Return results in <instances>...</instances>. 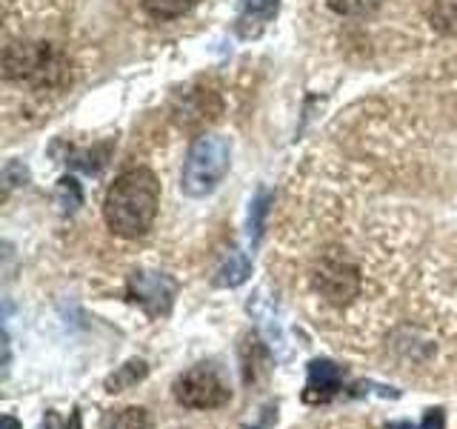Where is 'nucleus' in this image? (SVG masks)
<instances>
[{"label": "nucleus", "instance_id": "obj_6", "mask_svg": "<svg viewBox=\"0 0 457 429\" xmlns=\"http://www.w3.org/2000/svg\"><path fill=\"white\" fill-rule=\"evenodd\" d=\"M129 300L149 315V318H166L175 307L178 298V281L163 275V272H152V269H137L129 275V286H126Z\"/></svg>", "mask_w": 457, "mask_h": 429}, {"label": "nucleus", "instance_id": "obj_14", "mask_svg": "<svg viewBox=\"0 0 457 429\" xmlns=\"http://www.w3.org/2000/svg\"><path fill=\"white\" fill-rule=\"evenodd\" d=\"M100 429H149V415L143 407H126L118 412H109Z\"/></svg>", "mask_w": 457, "mask_h": 429}, {"label": "nucleus", "instance_id": "obj_18", "mask_svg": "<svg viewBox=\"0 0 457 429\" xmlns=\"http://www.w3.org/2000/svg\"><path fill=\"white\" fill-rule=\"evenodd\" d=\"M40 429H80V412L75 409L66 421L57 412H46V418H43Z\"/></svg>", "mask_w": 457, "mask_h": 429}, {"label": "nucleus", "instance_id": "obj_19", "mask_svg": "<svg viewBox=\"0 0 457 429\" xmlns=\"http://www.w3.org/2000/svg\"><path fill=\"white\" fill-rule=\"evenodd\" d=\"M275 421H278V409H271V407H269V409H266V415H263V421L257 424V426H249V429H269Z\"/></svg>", "mask_w": 457, "mask_h": 429}, {"label": "nucleus", "instance_id": "obj_9", "mask_svg": "<svg viewBox=\"0 0 457 429\" xmlns=\"http://www.w3.org/2000/svg\"><path fill=\"white\" fill-rule=\"evenodd\" d=\"M252 275V261H249V255L243 252V249H232L226 257H223V264L218 266V275H214V283L223 286V290H235V286L240 283H246Z\"/></svg>", "mask_w": 457, "mask_h": 429}, {"label": "nucleus", "instance_id": "obj_4", "mask_svg": "<svg viewBox=\"0 0 457 429\" xmlns=\"http://www.w3.org/2000/svg\"><path fill=\"white\" fill-rule=\"evenodd\" d=\"M312 283L318 290L320 298H326L328 304L343 307L361 292V269L352 261L349 255H343L340 249H328L320 255V261L312 269Z\"/></svg>", "mask_w": 457, "mask_h": 429}, {"label": "nucleus", "instance_id": "obj_13", "mask_svg": "<svg viewBox=\"0 0 457 429\" xmlns=\"http://www.w3.org/2000/svg\"><path fill=\"white\" fill-rule=\"evenodd\" d=\"M269 209H271V192L269 189H257L252 206H249V238H252V243H261Z\"/></svg>", "mask_w": 457, "mask_h": 429}, {"label": "nucleus", "instance_id": "obj_12", "mask_svg": "<svg viewBox=\"0 0 457 429\" xmlns=\"http://www.w3.org/2000/svg\"><path fill=\"white\" fill-rule=\"evenodd\" d=\"M197 4L200 0H143V9L154 21H175L183 18L186 12H192Z\"/></svg>", "mask_w": 457, "mask_h": 429}, {"label": "nucleus", "instance_id": "obj_17", "mask_svg": "<svg viewBox=\"0 0 457 429\" xmlns=\"http://www.w3.org/2000/svg\"><path fill=\"white\" fill-rule=\"evenodd\" d=\"M386 429H443V409H428L420 424L411 421H392Z\"/></svg>", "mask_w": 457, "mask_h": 429}, {"label": "nucleus", "instance_id": "obj_11", "mask_svg": "<svg viewBox=\"0 0 457 429\" xmlns=\"http://www.w3.org/2000/svg\"><path fill=\"white\" fill-rule=\"evenodd\" d=\"M435 32L443 38H457V0H435L432 12H428Z\"/></svg>", "mask_w": 457, "mask_h": 429}, {"label": "nucleus", "instance_id": "obj_1", "mask_svg": "<svg viewBox=\"0 0 457 429\" xmlns=\"http://www.w3.org/2000/svg\"><path fill=\"white\" fill-rule=\"evenodd\" d=\"M161 206V183L146 166L120 172L104 198V221L118 238L135 240L152 229Z\"/></svg>", "mask_w": 457, "mask_h": 429}, {"label": "nucleus", "instance_id": "obj_2", "mask_svg": "<svg viewBox=\"0 0 457 429\" xmlns=\"http://www.w3.org/2000/svg\"><path fill=\"white\" fill-rule=\"evenodd\" d=\"M4 75L18 86H29V89L37 92H54L66 89L71 83V61L54 43L21 40L9 43L4 52Z\"/></svg>", "mask_w": 457, "mask_h": 429}, {"label": "nucleus", "instance_id": "obj_5", "mask_svg": "<svg viewBox=\"0 0 457 429\" xmlns=\"http://www.w3.org/2000/svg\"><path fill=\"white\" fill-rule=\"evenodd\" d=\"M232 390L220 378V372L209 364H197L186 369L175 381V400L186 409H218L228 404Z\"/></svg>", "mask_w": 457, "mask_h": 429}, {"label": "nucleus", "instance_id": "obj_7", "mask_svg": "<svg viewBox=\"0 0 457 429\" xmlns=\"http://www.w3.org/2000/svg\"><path fill=\"white\" fill-rule=\"evenodd\" d=\"M343 390H346V372L343 366H337L328 358H314L309 364V375H306V390H303V400L306 404H328L332 398H337Z\"/></svg>", "mask_w": 457, "mask_h": 429}, {"label": "nucleus", "instance_id": "obj_15", "mask_svg": "<svg viewBox=\"0 0 457 429\" xmlns=\"http://www.w3.org/2000/svg\"><path fill=\"white\" fill-rule=\"evenodd\" d=\"M383 0H326V6L343 18H369L380 9Z\"/></svg>", "mask_w": 457, "mask_h": 429}, {"label": "nucleus", "instance_id": "obj_3", "mask_svg": "<svg viewBox=\"0 0 457 429\" xmlns=\"http://www.w3.org/2000/svg\"><path fill=\"white\" fill-rule=\"evenodd\" d=\"M228 164H232V147L220 135H200L189 147L183 161L180 189L189 198H206L223 183Z\"/></svg>", "mask_w": 457, "mask_h": 429}, {"label": "nucleus", "instance_id": "obj_10", "mask_svg": "<svg viewBox=\"0 0 457 429\" xmlns=\"http://www.w3.org/2000/svg\"><path fill=\"white\" fill-rule=\"evenodd\" d=\"M149 375V366L146 361H140V358H132V361H126L114 375L106 378V392H123L129 386L140 383L143 378Z\"/></svg>", "mask_w": 457, "mask_h": 429}, {"label": "nucleus", "instance_id": "obj_20", "mask_svg": "<svg viewBox=\"0 0 457 429\" xmlns=\"http://www.w3.org/2000/svg\"><path fill=\"white\" fill-rule=\"evenodd\" d=\"M4 429H23L21 421L14 418V415H4Z\"/></svg>", "mask_w": 457, "mask_h": 429}, {"label": "nucleus", "instance_id": "obj_8", "mask_svg": "<svg viewBox=\"0 0 457 429\" xmlns=\"http://www.w3.org/2000/svg\"><path fill=\"white\" fill-rule=\"evenodd\" d=\"M280 0H240L237 12V35L240 38H257L263 29L278 18Z\"/></svg>", "mask_w": 457, "mask_h": 429}, {"label": "nucleus", "instance_id": "obj_16", "mask_svg": "<svg viewBox=\"0 0 457 429\" xmlns=\"http://www.w3.org/2000/svg\"><path fill=\"white\" fill-rule=\"evenodd\" d=\"M57 204L63 206V212H75L83 204V192H80V183L75 178H63L57 183Z\"/></svg>", "mask_w": 457, "mask_h": 429}]
</instances>
